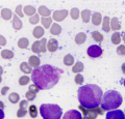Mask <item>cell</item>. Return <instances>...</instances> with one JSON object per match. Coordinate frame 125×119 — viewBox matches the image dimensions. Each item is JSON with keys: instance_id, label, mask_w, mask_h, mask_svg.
Instances as JSON below:
<instances>
[{"instance_id": "6da1fadb", "label": "cell", "mask_w": 125, "mask_h": 119, "mask_svg": "<svg viewBox=\"0 0 125 119\" xmlns=\"http://www.w3.org/2000/svg\"><path fill=\"white\" fill-rule=\"evenodd\" d=\"M62 70L50 64H44L31 71V80L40 90L50 89L56 85Z\"/></svg>"}, {"instance_id": "7a4b0ae2", "label": "cell", "mask_w": 125, "mask_h": 119, "mask_svg": "<svg viewBox=\"0 0 125 119\" xmlns=\"http://www.w3.org/2000/svg\"><path fill=\"white\" fill-rule=\"evenodd\" d=\"M103 92L101 88L94 84H87L78 88L77 95L81 107L85 109H94L99 107Z\"/></svg>"}, {"instance_id": "3957f363", "label": "cell", "mask_w": 125, "mask_h": 119, "mask_svg": "<svg viewBox=\"0 0 125 119\" xmlns=\"http://www.w3.org/2000/svg\"><path fill=\"white\" fill-rule=\"evenodd\" d=\"M123 98L118 91L116 90H108L104 94H102L101 99V109L103 111H112L116 110L117 108L122 105Z\"/></svg>"}, {"instance_id": "277c9868", "label": "cell", "mask_w": 125, "mask_h": 119, "mask_svg": "<svg viewBox=\"0 0 125 119\" xmlns=\"http://www.w3.org/2000/svg\"><path fill=\"white\" fill-rule=\"evenodd\" d=\"M40 113L43 119H61L62 111L55 103H43L40 107Z\"/></svg>"}, {"instance_id": "5b68a950", "label": "cell", "mask_w": 125, "mask_h": 119, "mask_svg": "<svg viewBox=\"0 0 125 119\" xmlns=\"http://www.w3.org/2000/svg\"><path fill=\"white\" fill-rule=\"evenodd\" d=\"M79 110L81 111V113L83 114V119H96L98 115L104 114V111L101 108H99V107L94 108V109H85L83 107L79 106Z\"/></svg>"}, {"instance_id": "8992f818", "label": "cell", "mask_w": 125, "mask_h": 119, "mask_svg": "<svg viewBox=\"0 0 125 119\" xmlns=\"http://www.w3.org/2000/svg\"><path fill=\"white\" fill-rule=\"evenodd\" d=\"M46 38H41L40 40L34 41L31 46V51L36 54H41V53H45L46 52Z\"/></svg>"}, {"instance_id": "52a82bcc", "label": "cell", "mask_w": 125, "mask_h": 119, "mask_svg": "<svg viewBox=\"0 0 125 119\" xmlns=\"http://www.w3.org/2000/svg\"><path fill=\"white\" fill-rule=\"evenodd\" d=\"M102 49L100 48V46H97V45H93V46H90L87 50V54L91 57V58H98L102 55Z\"/></svg>"}, {"instance_id": "ba28073f", "label": "cell", "mask_w": 125, "mask_h": 119, "mask_svg": "<svg viewBox=\"0 0 125 119\" xmlns=\"http://www.w3.org/2000/svg\"><path fill=\"white\" fill-rule=\"evenodd\" d=\"M106 119H125L123 111L121 110H112L106 113Z\"/></svg>"}, {"instance_id": "9c48e42d", "label": "cell", "mask_w": 125, "mask_h": 119, "mask_svg": "<svg viewBox=\"0 0 125 119\" xmlns=\"http://www.w3.org/2000/svg\"><path fill=\"white\" fill-rule=\"evenodd\" d=\"M62 119H83L81 113L77 110H69L62 116Z\"/></svg>"}, {"instance_id": "30bf717a", "label": "cell", "mask_w": 125, "mask_h": 119, "mask_svg": "<svg viewBox=\"0 0 125 119\" xmlns=\"http://www.w3.org/2000/svg\"><path fill=\"white\" fill-rule=\"evenodd\" d=\"M68 16V11L66 9H62V10H55L54 13L52 14V18L54 21L56 22H61L64 19H66V17Z\"/></svg>"}, {"instance_id": "8fae6325", "label": "cell", "mask_w": 125, "mask_h": 119, "mask_svg": "<svg viewBox=\"0 0 125 119\" xmlns=\"http://www.w3.org/2000/svg\"><path fill=\"white\" fill-rule=\"evenodd\" d=\"M46 49L48 50L49 52H55L56 50L58 49V43H57V40H55V38H51V40H49L48 41H47V47Z\"/></svg>"}, {"instance_id": "7c38bea8", "label": "cell", "mask_w": 125, "mask_h": 119, "mask_svg": "<svg viewBox=\"0 0 125 119\" xmlns=\"http://www.w3.org/2000/svg\"><path fill=\"white\" fill-rule=\"evenodd\" d=\"M38 11H39L38 15H41L42 18H48L50 15H51V11H50V9L47 8V7L44 6V5H41L40 7H39Z\"/></svg>"}, {"instance_id": "4fadbf2b", "label": "cell", "mask_w": 125, "mask_h": 119, "mask_svg": "<svg viewBox=\"0 0 125 119\" xmlns=\"http://www.w3.org/2000/svg\"><path fill=\"white\" fill-rule=\"evenodd\" d=\"M11 24H13V27L15 30H20L22 28V22L18 18L17 15H14L13 16V22H11Z\"/></svg>"}, {"instance_id": "5bb4252c", "label": "cell", "mask_w": 125, "mask_h": 119, "mask_svg": "<svg viewBox=\"0 0 125 119\" xmlns=\"http://www.w3.org/2000/svg\"><path fill=\"white\" fill-rule=\"evenodd\" d=\"M28 63H29L30 67L37 68V67H39V65H40V58H39L38 56H30Z\"/></svg>"}, {"instance_id": "9a60e30c", "label": "cell", "mask_w": 125, "mask_h": 119, "mask_svg": "<svg viewBox=\"0 0 125 119\" xmlns=\"http://www.w3.org/2000/svg\"><path fill=\"white\" fill-rule=\"evenodd\" d=\"M22 10H23V13H24L23 15H27V16H30V17H32L37 11L36 7L32 6V5H27L24 7V8H22Z\"/></svg>"}, {"instance_id": "2e32d148", "label": "cell", "mask_w": 125, "mask_h": 119, "mask_svg": "<svg viewBox=\"0 0 125 119\" xmlns=\"http://www.w3.org/2000/svg\"><path fill=\"white\" fill-rule=\"evenodd\" d=\"M109 27L113 30H120L121 29V24L119 23L118 18H113L111 21H109Z\"/></svg>"}, {"instance_id": "e0dca14e", "label": "cell", "mask_w": 125, "mask_h": 119, "mask_svg": "<svg viewBox=\"0 0 125 119\" xmlns=\"http://www.w3.org/2000/svg\"><path fill=\"white\" fill-rule=\"evenodd\" d=\"M62 32V27L56 23H54L50 26V33L52 34V35H58V34H61Z\"/></svg>"}, {"instance_id": "ac0fdd59", "label": "cell", "mask_w": 125, "mask_h": 119, "mask_svg": "<svg viewBox=\"0 0 125 119\" xmlns=\"http://www.w3.org/2000/svg\"><path fill=\"white\" fill-rule=\"evenodd\" d=\"M101 21H102V16L99 13H94L92 16V22L95 26H98L101 24Z\"/></svg>"}, {"instance_id": "d6986e66", "label": "cell", "mask_w": 125, "mask_h": 119, "mask_svg": "<svg viewBox=\"0 0 125 119\" xmlns=\"http://www.w3.org/2000/svg\"><path fill=\"white\" fill-rule=\"evenodd\" d=\"M85 40H87V35H85V33L83 32H79L78 34H76V36H75V43L77 45H83Z\"/></svg>"}, {"instance_id": "ffe728a7", "label": "cell", "mask_w": 125, "mask_h": 119, "mask_svg": "<svg viewBox=\"0 0 125 119\" xmlns=\"http://www.w3.org/2000/svg\"><path fill=\"white\" fill-rule=\"evenodd\" d=\"M32 35L36 38H41L43 35H44V29H43V27L37 26V27L33 29V31H32Z\"/></svg>"}, {"instance_id": "44dd1931", "label": "cell", "mask_w": 125, "mask_h": 119, "mask_svg": "<svg viewBox=\"0 0 125 119\" xmlns=\"http://www.w3.org/2000/svg\"><path fill=\"white\" fill-rule=\"evenodd\" d=\"M1 18L3 20H10L11 19V16H13V13H11V10L9 9V8H3L1 10Z\"/></svg>"}, {"instance_id": "7402d4cb", "label": "cell", "mask_w": 125, "mask_h": 119, "mask_svg": "<svg viewBox=\"0 0 125 119\" xmlns=\"http://www.w3.org/2000/svg\"><path fill=\"white\" fill-rule=\"evenodd\" d=\"M83 71V63L80 62V61L76 62L72 67V71L75 72V74H80V71Z\"/></svg>"}, {"instance_id": "603a6c76", "label": "cell", "mask_w": 125, "mask_h": 119, "mask_svg": "<svg viewBox=\"0 0 125 119\" xmlns=\"http://www.w3.org/2000/svg\"><path fill=\"white\" fill-rule=\"evenodd\" d=\"M91 11L89 9H84L81 11V19H83V23H88L90 21V19H91Z\"/></svg>"}, {"instance_id": "cb8c5ba5", "label": "cell", "mask_w": 125, "mask_h": 119, "mask_svg": "<svg viewBox=\"0 0 125 119\" xmlns=\"http://www.w3.org/2000/svg\"><path fill=\"white\" fill-rule=\"evenodd\" d=\"M27 113H29V116H30L31 118H37V117H38V109H37V107L34 106V105L29 106Z\"/></svg>"}, {"instance_id": "d4e9b609", "label": "cell", "mask_w": 125, "mask_h": 119, "mask_svg": "<svg viewBox=\"0 0 125 119\" xmlns=\"http://www.w3.org/2000/svg\"><path fill=\"white\" fill-rule=\"evenodd\" d=\"M111 38H112V43L114 45H119L121 43V40H122V38H121V33L118 31L113 34Z\"/></svg>"}, {"instance_id": "484cf974", "label": "cell", "mask_w": 125, "mask_h": 119, "mask_svg": "<svg viewBox=\"0 0 125 119\" xmlns=\"http://www.w3.org/2000/svg\"><path fill=\"white\" fill-rule=\"evenodd\" d=\"M109 21H111L109 17H104L103 22H102V29L104 30L105 32H109V31H111V27H109Z\"/></svg>"}, {"instance_id": "4316f807", "label": "cell", "mask_w": 125, "mask_h": 119, "mask_svg": "<svg viewBox=\"0 0 125 119\" xmlns=\"http://www.w3.org/2000/svg\"><path fill=\"white\" fill-rule=\"evenodd\" d=\"M20 70L22 72H24V74H30L32 70H31V67L29 66V64L27 62H22L21 65H20Z\"/></svg>"}, {"instance_id": "83f0119b", "label": "cell", "mask_w": 125, "mask_h": 119, "mask_svg": "<svg viewBox=\"0 0 125 119\" xmlns=\"http://www.w3.org/2000/svg\"><path fill=\"white\" fill-rule=\"evenodd\" d=\"M28 44H29V41L25 37H22L18 40V47L20 49H26L27 47H28Z\"/></svg>"}, {"instance_id": "f1b7e54d", "label": "cell", "mask_w": 125, "mask_h": 119, "mask_svg": "<svg viewBox=\"0 0 125 119\" xmlns=\"http://www.w3.org/2000/svg\"><path fill=\"white\" fill-rule=\"evenodd\" d=\"M1 57L3 59H11L14 57V53L10 50H3L1 51Z\"/></svg>"}, {"instance_id": "f546056e", "label": "cell", "mask_w": 125, "mask_h": 119, "mask_svg": "<svg viewBox=\"0 0 125 119\" xmlns=\"http://www.w3.org/2000/svg\"><path fill=\"white\" fill-rule=\"evenodd\" d=\"M64 63H65V65H67V66H71L74 63V57L70 54L66 55L64 57Z\"/></svg>"}, {"instance_id": "4dcf8cb0", "label": "cell", "mask_w": 125, "mask_h": 119, "mask_svg": "<svg viewBox=\"0 0 125 119\" xmlns=\"http://www.w3.org/2000/svg\"><path fill=\"white\" fill-rule=\"evenodd\" d=\"M92 37L94 40H96L97 43H101L103 40V35L98 31H93L92 32Z\"/></svg>"}, {"instance_id": "1f68e13d", "label": "cell", "mask_w": 125, "mask_h": 119, "mask_svg": "<svg viewBox=\"0 0 125 119\" xmlns=\"http://www.w3.org/2000/svg\"><path fill=\"white\" fill-rule=\"evenodd\" d=\"M19 99H20V96H19L18 93H16V92H13V93L10 94L9 96V101L11 103H17L19 102Z\"/></svg>"}, {"instance_id": "d6a6232c", "label": "cell", "mask_w": 125, "mask_h": 119, "mask_svg": "<svg viewBox=\"0 0 125 119\" xmlns=\"http://www.w3.org/2000/svg\"><path fill=\"white\" fill-rule=\"evenodd\" d=\"M51 22H52V20H51V18H42L41 19V23H42V25L44 26L45 28H49L50 26H51Z\"/></svg>"}, {"instance_id": "836d02e7", "label": "cell", "mask_w": 125, "mask_h": 119, "mask_svg": "<svg viewBox=\"0 0 125 119\" xmlns=\"http://www.w3.org/2000/svg\"><path fill=\"white\" fill-rule=\"evenodd\" d=\"M70 16H71L73 20H77V19L79 18V9L76 8V7L72 8L71 11H70Z\"/></svg>"}, {"instance_id": "e575fe53", "label": "cell", "mask_w": 125, "mask_h": 119, "mask_svg": "<svg viewBox=\"0 0 125 119\" xmlns=\"http://www.w3.org/2000/svg\"><path fill=\"white\" fill-rule=\"evenodd\" d=\"M29 81H30V79L28 78V77L23 76V77H21V78L19 79V84H20L21 86H24V85H27V84L29 83Z\"/></svg>"}, {"instance_id": "d590c367", "label": "cell", "mask_w": 125, "mask_h": 119, "mask_svg": "<svg viewBox=\"0 0 125 119\" xmlns=\"http://www.w3.org/2000/svg\"><path fill=\"white\" fill-rule=\"evenodd\" d=\"M40 21V17H39V15L38 14H34L32 17H30L29 18V23L30 24H33V25H36L38 24V22Z\"/></svg>"}, {"instance_id": "8d00e7d4", "label": "cell", "mask_w": 125, "mask_h": 119, "mask_svg": "<svg viewBox=\"0 0 125 119\" xmlns=\"http://www.w3.org/2000/svg\"><path fill=\"white\" fill-rule=\"evenodd\" d=\"M74 80H75V83L78 84V85H81V84L83 83V77L81 74H76Z\"/></svg>"}, {"instance_id": "74e56055", "label": "cell", "mask_w": 125, "mask_h": 119, "mask_svg": "<svg viewBox=\"0 0 125 119\" xmlns=\"http://www.w3.org/2000/svg\"><path fill=\"white\" fill-rule=\"evenodd\" d=\"M25 96H26L27 101H33V99L36 98V93H33V92H31V91L28 90L25 93Z\"/></svg>"}, {"instance_id": "f35d334b", "label": "cell", "mask_w": 125, "mask_h": 119, "mask_svg": "<svg viewBox=\"0 0 125 119\" xmlns=\"http://www.w3.org/2000/svg\"><path fill=\"white\" fill-rule=\"evenodd\" d=\"M27 114V110H24V109H19L18 112H17V117L19 118H22V117H25Z\"/></svg>"}, {"instance_id": "ab89813d", "label": "cell", "mask_w": 125, "mask_h": 119, "mask_svg": "<svg viewBox=\"0 0 125 119\" xmlns=\"http://www.w3.org/2000/svg\"><path fill=\"white\" fill-rule=\"evenodd\" d=\"M16 15L18 16V18L20 17V18H23V10H22V6L21 5H18L17 7H16Z\"/></svg>"}, {"instance_id": "60d3db41", "label": "cell", "mask_w": 125, "mask_h": 119, "mask_svg": "<svg viewBox=\"0 0 125 119\" xmlns=\"http://www.w3.org/2000/svg\"><path fill=\"white\" fill-rule=\"evenodd\" d=\"M117 53H118L119 55H121V56H124V54H125V47H124V45H121L120 47H118V49H117Z\"/></svg>"}, {"instance_id": "b9f144b4", "label": "cell", "mask_w": 125, "mask_h": 119, "mask_svg": "<svg viewBox=\"0 0 125 119\" xmlns=\"http://www.w3.org/2000/svg\"><path fill=\"white\" fill-rule=\"evenodd\" d=\"M19 107H20L19 109H24V110H26V108L28 107V102H27V101H21L20 103H19Z\"/></svg>"}, {"instance_id": "7bdbcfd3", "label": "cell", "mask_w": 125, "mask_h": 119, "mask_svg": "<svg viewBox=\"0 0 125 119\" xmlns=\"http://www.w3.org/2000/svg\"><path fill=\"white\" fill-rule=\"evenodd\" d=\"M29 91H31V92H33V93H38L39 91H40V89H39V88L34 85V84H32V85H30L29 86Z\"/></svg>"}, {"instance_id": "ee69618b", "label": "cell", "mask_w": 125, "mask_h": 119, "mask_svg": "<svg viewBox=\"0 0 125 119\" xmlns=\"http://www.w3.org/2000/svg\"><path fill=\"white\" fill-rule=\"evenodd\" d=\"M6 45V40L5 37L0 34V46H5Z\"/></svg>"}, {"instance_id": "f6af8a7d", "label": "cell", "mask_w": 125, "mask_h": 119, "mask_svg": "<svg viewBox=\"0 0 125 119\" xmlns=\"http://www.w3.org/2000/svg\"><path fill=\"white\" fill-rule=\"evenodd\" d=\"M9 90H10V87H7V86L2 87V89H1V94H2V95H5Z\"/></svg>"}, {"instance_id": "bcb514c9", "label": "cell", "mask_w": 125, "mask_h": 119, "mask_svg": "<svg viewBox=\"0 0 125 119\" xmlns=\"http://www.w3.org/2000/svg\"><path fill=\"white\" fill-rule=\"evenodd\" d=\"M5 108V105H4V103H3V102H1V101H0V109H4Z\"/></svg>"}, {"instance_id": "7dc6e473", "label": "cell", "mask_w": 125, "mask_h": 119, "mask_svg": "<svg viewBox=\"0 0 125 119\" xmlns=\"http://www.w3.org/2000/svg\"><path fill=\"white\" fill-rule=\"evenodd\" d=\"M4 118V113H3V111L0 109V119H3Z\"/></svg>"}, {"instance_id": "c3c4849f", "label": "cell", "mask_w": 125, "mask_h": 119, "mask_svg": "<svg viewBox=\"0 0 125 119\" xmlns=\"http://www.w3.org/2000/svg\"><path fill=\"white\" fill-rule=\"evenodd\" d=\"M3 74V68L1 67V66H0V76H1Z\"/></svg>"}, {"instance_id": "681fc988", "label": "cell", "mask_w": 125, "mask_h": 119, "mask_svg": "<svg viewBox=\"0 0 125 119\" xmlns=\"http://www.w3.org/2000/svg\"><path fill=\"white\" fill-rule=\"evenodd\" d=\"M2 82V79H1V76H0V83Z\"/></svg>"}]
</instances>
